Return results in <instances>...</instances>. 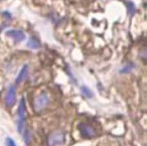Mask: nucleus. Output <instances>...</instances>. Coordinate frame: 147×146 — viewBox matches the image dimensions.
<instances>
[{
	"instance_id": "nucleus-1",
	"label": "nucleus",
	"mask_w": 147,
	"mask_h": 146,
	"mask_svg": "<svg viewBox=\"0 0 147 146\" xmlns=\"http://www.w3.org/2000/svg\"><path fill=\"white\" fill-rule=\"evenodd\" d=\"M26 106H25V100L22 98L20 100V104H19L18 107V131L20 133L23 132V128L25 125L26 121Z\"/></svg>"
},
{
	"instance_id": "nucleus-2",
	"label": "nucleus",
	"mask_w": 147,
	"mask_h": 146,
	"mask_svg": "<svg viewBox=\"0 0 147 146\" xmlns=\"http://www.w3.org/2000/svg\"><path fill=\"white\" fill-rule=\"evenodd\" d=\"M65 141V134L61 130H56L52 132L48 137V144L49 146H57L61 145Z\"/></svg>"
},
{
	"instance_id": "nucleus-3",
	"label": "nucleus",
	"mask_w": 147,
	"mask_h": 146,
	"mask_svg": "<svg viewBox=\"0 0 147 146\" xmlns=\"http://www.w3.org/2000/svg\"><path fill=\"white\" fill-rule=\"evenodd\" d=\"M50 104L49 96L46 94H41L34 100V109L36 111H41L45 109Z\"/></svg>"
},
{
	"instance_id": "nucleus-4",
	"label": "nucleus",
	"mask_w": 147,
	"mask_h": 146,
	"mask_svg": "<svg viewBox=\"0 0 147 146\" xmlns=\"http://www.w3.org/2000/svg\"><path fill=\"white\" fill-rule=\"evenodd\" d=\"M79 130L81 132L82 136H84L85 138H92L96 134L94 128L86 122H82V123L79 124Z\"/></svg>"
},
{
	"instance_id": "nucleus-5",
	"label": "nucleus",
	"mask_w": 147,
	"mask_h": 146,
	"mask_svg": "<svg viewBox=\"0 0 147 146\" xmlns=\"http://www.w3.org/2000/svg\"><path fill=\"white\" fill-rule=\"evenodd\" d=\"M16 102V87L14 85H10L5 96V104L7 106L11 107Z\"/></svg>"
},
{
	"instance_id": "nucleus-6",
	"label": "nucleus",
	"mask_w": 147,
	"mask_h": 146,
	"mask_svg": "<svg viewBox=\"0 0 147 146\" xmlns=\"http://www.w3.org/2000/svg\"><path fill=\"white\" fill-rule=\"evenodd\" d=\"M6 35L8 36V37L12 38L13 40L15 41V42H22V41L25 40L26 36L24 34V32L21 31V30H8L7 32H6Z\"/></svg>"
},
{
	"instance_id": "nucleus-7",
	"label": "nucleus",
	"mask_w": 147,
	"mask_h": 146,
	"mask_svg": "<svg viewBox=\"0 0 147 146\" xmlns=\"http://www.w3.org/2000/svg\"><path fill=\"white\" fill-rule=\"evenodd\" d=\"M28 77V65L23 66V68L21 69L20 73H19L18 77L16 79V85H20Z\"/></svg>"
},
{
	"instance_id": "nucleus-8",
	"label": "nucleus",
	"mask_w": 147,
	"mask_h": 146,
	"mask_svg": "<svg viewBox=\"0 0 147 146\" xmlns=\"http://www.w3.org/2000/svg\"><path fill=\"white\" fill-rule=\"evenodd\" d=\"M27 46L29 47V48H31V49H39L40 48V42L38 41V39H36L35 37H31L29 40H28V42H27Z\"/></svg>"
},
{
	"instance_id": "nucleus-9",
	"label": "nucleus",
	"mask_w": 147,
	"mask_h": 146,
	"mask_svg": "<svg viewBox=\"0 0 147 146\" xmlns=\"http://www.w3.org/2000/svg\"><path fill=\"white\" fill-rule=\"evenodd\" d=\"M81 92H82V94H83L84 96H86V98H92V92L90 91V89H88V87H83L81 89Z\"/></svg>"
},
{
	"instance_id": "nucleus-10",
	"label": "nucleus",
	"mask_w": 147,
	"mask_h": 146,
	"mask_svg": "<svg viewBox=\"0 0 147 146\" xmlns=\"http://www.w3.org/2000/svg\"><path fill=\"white\" fill-rule=\"evenodd\" d=\"M126 4H127V8H128V13H129V15H133V14H134V12H135V6H134V4H133L132 2H130V1L126 2Z\"/></svg>"
},
{
	"instance_id": "nucleus-11",
	"label": "nucleus",
	"mask_w": 147,
	"mask_h": 146,
	"mask_svg": "<svg viewBox=\"0 0 147 146\" xmlns=\"http://www.w3.org/2000/svg\"><path fill=\"white\" fill-rule=\"evenodd\" d=\"M132 65H127L126 67H124V68L122 69L121 71H120V73H122V74H125V73H129L131 71V69H132Z\"/></svg>"
},
{
	"instance_id": "nucleus-12",
	"label": "nucleus",
	"mask_w": 147,
	"mask_h": 146,
	"mask_svg": "<svg viewBox=\"0 0 147 146\" xmlns=\"http://www.w3.org/2000/svg\"><path fill=\"white\" fill-rule=\"evenodd\" d=\"M6 145L7 146H17L16 143L14 142V140H13L12 138H10V137L6 138Z\"/></svg>"
}]
</instances>
